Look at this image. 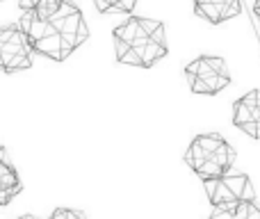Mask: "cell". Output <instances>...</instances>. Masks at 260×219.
Masks as SVG:
<instances>
[{
	"mask_svg": "<svg viewBox=\"0 0 260 219\" xmlns=\"http://www.w3.org/2000/svg\"><path fill=\"white\" fill-rule=\"evenodd\" d=\"M185 78L194 94H219L231 85V73L224 57L201 55L185 67Z\"/></svg>",
	"mask_w": 260,
	"mask_h": 219,
	"instance_id": "3",
	"label": "cell"
},
{
	"mask_svg": "<svg viewBox=\"0 0 260 219\" xmlns=\"http://www.w3.org/2000/svg\"><path fill=\"white\" fill-rule=\"evenodd\" d=\"M203 187H206L208 201H210L212 208L233 206V203L256 199V187H253L251 178L247 174H231V171H226V174L217 176V178L203 180Z\"/></svg>",
	"mask_w": 260,
	"mask_h": 219,
	"instance_id": "4",
	"label": "cell"
},
{
	"mask_svg": "<svg viewBox=\"0 0 260 219\" xmlns=\"http://www.w3.org/2000/svg\"><path fill=\"white\" fill-rule=\"evenodd\" d=\"M50 219H87V215L82 210H73V208H57Z\"/></svg>",
	"mask_w": 260,
	"mask_h": 219,
	"instance_id": "12",
	"label": "cell"
},
{
	"mask_svg": "<svg viewBox=\"0 0 260 219\" xmlns=\"http://www.w3.org/2000/svg\"><path fill=\"white\" fill-rule=\"evenodd\" d=\"M208 219H260V201L251 199V201L233 203V206L212 208Z\"/></svg>",
	"mask_w": 260,
	"mask_h": 219,
	"instance_id": "9",
	"label": "cell"
},
{
	"mask_svg": "<svg viewBox=\"0 0 260 219\" xmlns=\"http://www.w3.org/2000/svg\"><path fill=\"white\" fill-rule=\"evenodd\" d=\"M59 5H62V0H39V3H37V7L32 9V12H35L39 18H48L50 14L59 7Z\"/></svg>",
	"mask_w": 260,
	"mask_h": 219,
	"instance_id": "11",
	"label": "cell"
},
{
	"mask_svg": "<svg viewBox=\"0 0 260 219\" xmlns=\"http://www.w3.org/2000/svg\"><path fill=\"white\" fill-rule=\"evenodd\" d=\"M37 3H39V0H18V5H21L23 12H27V9H35Z\"/></svg>",
	"mask_w": 260,
	"mask_h": 219,
	"instance_id": "13",
	"label": "cell"
},
{
	"mask_svg": "<svg viewBox=\"0 0 260 219\" xmlns=\"http://www.w3.org/2000/svg\"><path fill=\"white\" fill-rule=\"evenodd\" d=\"M194 12L212 25H219L229 18L240 16L242 5L240 0H194Z\"/></svg>",
	"mask_w": 260,
	"mask_h": 219,
	"instance_id": "7",
	"label": "cell"
},
{
	"mask_svg": "<svg viewBox=\"0 0 260 219\" xmlns=\"http://www.w3.org/2000/svg\"><path fill=\"white\" fill-rule=\"evenodd\" d=\"M117 62L128 67L151 69L169 53L165 37V23L157 18L133 16L112 32Z\"/></svg>",
	"mask_w": 260,
	"mask_h": 219,
	"instance_id": "1",
	"label": "cell"
},
{
	"mask_svg": "<svg viewBox=\"0 0 260 219\" xmlns=\"http://www.w3.org/2000/svg\"><path fill=\"white\" fill-rule=\"evenodd\" d=\"M96 9L103 14L108 12H121V14H128L135 9V5H137V0H94Z\"/></svg>",
	"mask_w": 260,
	"mask_h": 219,
	"instance_id": "10",
	"label": "cell"
},
{
	"mask_svg": "<svg viewBox=\"0 0 260 219\" xmlns=\"http://www.w3.org/2000/svg\"><path fill=\"white\" fill-rule=\"evenodd\" d=\"M233 123L249 137L260 139V89H251L235 101Z\"/></svg>",
	"mask_w": 260,
	"mask_h": 219,
	"instance_id": "6",
	"label": "cell"
},
{
	"mask_svg": "<svg viewBox=\"0 0 260 219\" xmlns=\"http://www.w3.org/2000/svg\"><path fill=\"white\" fill-rule=\"evenodd\" d=\"M235 148L217 133H203L192 139L185 151V165L194 171L201 180L217 178L231 171L235 165Z\"/></svg>",
	"mask_w": 260,
	"mask_h": 219,
	"instance_id": "2",
	"label": "cell"
},
{
	"mask_svg": "<svg viewBox=\"0 0 260 219\" xmlns=\"http://www.w3.org/2000/svg\"><path fill=\"white\" fill-rule=\"evenodd\" d=\"M21 190H23V183L3 148L0 151V206H7L16 194H21Z\"/></svg>",
	"mask_w": 260,
	"mask_h": 219,
	"instance_id": "8",
	"label": "cell"
},
{
	"mask_svg": "<svg viewBox=\"0 0 260 219\" xmlns=\"http://www.w3.org/2000/svg\"><path fill=\"white\" fill-rule=\"evenodd\" d=\"M32 67V48L18 25L0 27V69L7 73Z\"/></svg>",
	"mask_w": 260,
	"mask_h": 219,
	"instance_id": "5",
	"label": "cell"
},
{
	"mask_svg": "<svg viewBox=\"0 0 260 219\" xmlns=\"http://www.w3.org/2000/svg\"><path fill=\"white\" fill-rule=\"evenodd\" d=\"M253 12H256V16L260 18V0H256V5H253Z\"/></svg>",
	"mask_w": 260,
	"mask_h": 219,
	"instance_id": "14",
	"label": "cell"
}]
</instances>
